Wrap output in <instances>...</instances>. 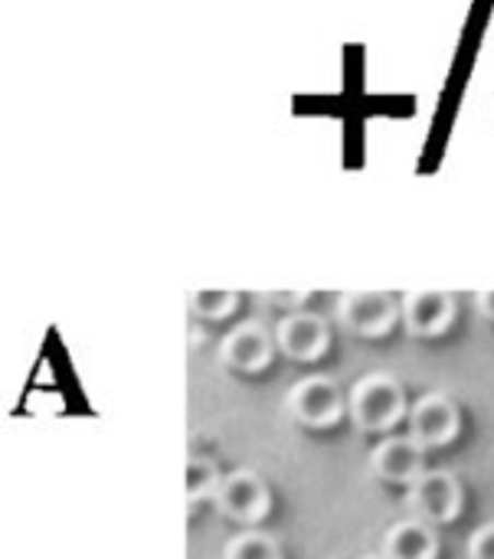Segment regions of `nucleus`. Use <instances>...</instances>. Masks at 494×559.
<instances>
[{
  "instance_id": "39448f33",
  "label": "nucleus",
  "mask_w": 494,
  "mask_h": 559,
  "mask_svg": "<svg viewBox=\"0 0 494 559\" xmlns=\"http://www.w3.org/2000/svg\"><path fill=\"white\" fill-rule=\"evenodd\" d=\"M410 439L426 452V449H436V445H446L459 436V406L443 396V393H426L423 400L413 403L410 409Z\"/></svg>"
},
{
  "instance_id": "4468645a",
  "label": "nucleus",
  "mask_w": 494,
  "mask_h": 559,
  "mask_svg": "<svg viewBox=\"0 0 494 559\" xmlns=\"http://www.w3.org/2000/svg\"><path fill=\"white\" fill-rule=\"evenodd\" d=\"M223 559H282L279 544L262 531H243L226 544Z\"/></svg>"
},
{
  "instance_id": "a211bd4d",
  "label": "nucleus",
  "mask_w": 494,
  "mask_h": 559,
  "mask_svg": "<svg viewBox=\"0 0 494 559\" xmlns=\"http://www.w3.org/2000/svg\"><path fill=\"white\" fill-rule=\"evenodd\" d=\"M364 559H384V557H364Z\"/></svg>"
},
{
  "instance_id": "ddd939ff",
  "label": "nucleus",
  "mask_w": 494,
  "mask_h": 559,
  "mask_svg": "<svg viewBox=\"0 0 494 559\" xmlns=\"http://www.w3.org/2000/svg\"><path fill=\"white\" fill-rule=\"evenodd\" d=\"M187 501L190 504H197V501H203V498H213L216 495V488H220V472H216V465L210 462V459H203V455H190L187 459Z\"/></svg>"
},
{
  "instance_id": "2eb2a0df",
  "label": "nucleus",
  "mask_w": 494,
  "mask_h": 559,
  "mask_svg": "<svg viewBox=\"0 0 494 559\" xmlns=\"http://www.w3.org/2000/svg\"><path fill=\"white\" fill-rule=\"evenodd\" d=\"M469 559H494V524H482L469 537Z\"/></svg>"
},
{
  "instance_id": "6e6552de",
  "label": "nucleus",
  "mask_w": 494,
  "mask_h": 559,
  "mask_svg": "<svg viewBox=\"0 0 494 559\" xmlns=\"http://www.w3.org/2000/svg\"><path fill=\"white\" fill-rule=\"evenodd\" d=\"M272 334L256 324V321H246V324H236L223 341H220V360L236 370V373H259L269 367L272 360Z\"/></svg>"
},
{
  "instance_id": "423d86ee",
  "label": "nucleus",
  "mask_w": 494,
  "mask_h": 559,
  "mask_svg": "<svg viewBox=\"0 0 494 559\" xmlns=\"http://www.w3.org/2000/svg\"><path fill=\"white\" fill-rule=\"evenodd\" d=\"M213 504L220 508V514H226L236 524H256L269 511V488L256 472L239 468V472L220 478Z\"/></svg>"
},
{
  "instance_id": "dca6fc26",
  "label": "nucleus",
  "mask_w": 494,
  "mask_h": 559,
  "mask_svg": "<svg viewBox=\"0 0 494 559\" xmlns=\"http://www.w3.org/2000/svg\"><path fill=\"white\" fill-rule=\"evenodd\" d=\"M475 308L482 311V318H489L494 324V288H489V292H479L475 295Z\"/></svg>"
},
{
  "instance_id": "20e7f679",
  "label": "nucleus",
  "mask_w": 494,
  "mask_h": 559,
  "mask_svg": "<svg viewBox=\"0 0 494 559\" xmlns=\"http://www.w3.org/2000/svg\"><path fill=\"white\" fill-rule=\"evenodd\" d=\"M400 318V305L387 292H348L338 298V321L344 331L361 337L387 334Z\"/></svg>"
},
{
  "instance_id": "0eeeda50",
  "label": "nucleus",
  "mask_w": 494,
  "mask_h": 559,
  "mask_svg": "<svg viewBox=\"0 0 494 559\" xmlns=\"http://www.w3.org/2000/svg\"><path fill=\"white\" fill-rule=\"evenodd\" d=\"M331 344L328 321L311 311H289L275 328V347L292 360H318Z\"/></svg>"
},
{
  "instance_id": "1a4fd4ad",
  "label": "nucleus",
  "mask_w": 494,
  "mask_h": 559,
  "mask_svg": "<svg viewBox=\"0 0 494 559\" xmlns=\"http://www.w3.org/2000/svg\"><path fill=\"white\" fill-rule=\"evenodd\" d=\"M426 452L410 439V436H387L374 452H370V472L380 478V481H390V485H413L426 468Z\"/></svg>"
},
{
  "instance_id": "f03ea898",
  "label": "nucleus",
  "mask_w": 494,
  "mask_h": 559,
  "mask_svg": "<svg viewBox=\"0 0 494 559\" xmlns=\"http://www.w3.org/2000/svg\"><path fill=\"white\" fill-rule=\"evenodd\" d=\"M407 508L416 521H423L430 527L449 524L462 511V485L456 481V475H449L443 468H430L410 485Z\"/></svg>"
},
{
  "instance_id": "9d476101",
  "label": "nucleus",
  "mask_w": 494,
  "mask_h": 559,
  "mask_svg": "<svg viewBox=\"0 0 494 559\" xmlns=\"http://www.w3.org/2000/svg\"><path fill=\"white\" fill-rule=\"evenodd\" d=\"M400 318L407 324L410 334L416 337H436L443 334L452 318H456V298L449 292H436V288H423V292H410L403 298Z\"/></svg>"
},
{
  "instance_id": "9b49d317",
  "label": "nucleus",
  "mask_w": 494,
  "mask_h": 559,
  "mask_svg": "<svg viewBox=\"0 0 494 559\" xmlns=\"http://www.w3.org/2000/svg\"><path fill=\"white\" fill-rule=\"evenodd\" d=\"M439 537L430 524L410 518L387 531L384 537V559H436Z\"/></svg>"
},
{
  "instance_id": "f8f14e48",
  "label": "nucleus",
  "mask_w": 494,
  "mask_h": 559,
  "mask_svg": "<svg viewBox=\"0 0 494 559\" xmlns=\"http://www.w3.org/2000/svg\"><path fill=\"white\" fill-rule=\"evenodd\" d=\"M239 295L236 292H226V288H197L190 292V311L203 321H223L233 314Z\"/></svg>"
},
{
  "instance_id": "f257e3e1",
  "label": "nucleus",
  "mask_w": 494,
  "mask_h": 559,
  "mask_svg": "<svg viewBox=\"0 0 494 559\" xmlns=\"http://www.w3.org/2000/svg\"><path fill=\"white\" fill-rule=\"evenodd\" d=\"M351 419L361 432H390L407 416V393L387 373H370L351 390Z\"/></svg>"
},
{
  "instance_id": "f3484780",
  "label": "nucleus",
  "mask_w": 494,
  "mask_h": 559,
  "mask_svg": "<svg viewBox=\"0 0 494 559\" xmlns=\"http://www.w3.org/2000/svg\"><path fill=\"white\" fill-rule=\"evenodd\" d=\"M305 298H308V295H269V301H275V305H289L292 311H302Z\"/></svg>"
},
{
  "instance_id": "7ed1b4c3",
  "label": "nucleus",
  "mask_w": 494,
  "mask_h": 559,
  "mask_svg": "<svg viewBox=\"0 0 494 559\" xmlns=\"http://www.w3.org/2000/svg\"><path fill=\"white\" fill-rule=\"evenodd\" d=\"M289 413L308 429H331L344 416V393L331 377H305L289 390Z\"/></svg>"
}]
</instances>
